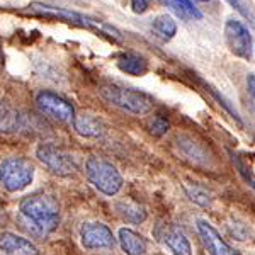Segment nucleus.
Listing matches in <instances>:
<instances>
[{"instance_id":"obj_1","label":"nucleus","mask_w":255,"mask_h":255,"mask_svg":"<svg viewBox=\"0 0 255 255\" xmlns=\"http://www.w3.org/2000/svg\"><path fill=\"white\" fill-rule=\"evenodd\" d=\"M19 216L32 235L44 238L51 235L60 225V203L46 192L26 196L19 203Z\"/></svg>"},{"instance_id":"obj_2","label":"nucleus","mask_w":255,"mask_h":255,"mask_svg":"<svg viewBox=\"0 0 255 255\" xmlns=\"http://www.w3.org/2000/svg\"><path fill=\"white\" fill-rule=\"evenodd\" d=\"M85 177L99 192L104 196H116L123 189V175L116 167L101 157H89L85 160Z\"/></svg>"},{"instance_id":"obj_3","label":"nucleus","mask_w":255,"mask_h":255,"mask_svg":"<svg viewBox=\"0 0 255 255\" xmlns=\"http://www.w3.org/2000/svg\"><path fill=\"white\" fill-rule=\"evenodd\" d=\"M99 96L114 108L129 114H138V116L150 113L151 108H153L151 99L145 94L138 92V90L118 87V85H106V87L99 90Z\"/></svg>"},{"instance_id":"obj_4","label":"nucleus","mask_w":255,"mask_h":255,"mask_svg":"<svg viewBox=\"0 0 255 255\" xmlns=\"http://www.w3.org/2000/svg\"><path fill=\"white\" fill-rule=\"evenodd\" d=\"M34 180V165L24 157H9L0 162V184L9 192H20Z\"/></svg>"},{"instance_id":"obj_5","label":"nucleus","mask_w":255,"mask_h":255,"mask_svg":"<svg viewBox=\"0 0 255 255\" xmlns=\"http://www.w3.org/2000/svg\"><path fill=\"white\" fill-rule=\"evenodd\" d=\"M34 155L48 170H51L56 175H73L79 170L77 158L73 155H70L68 151L51 145V143H41V145H38Z\"/></svg>"},{"instance_id":"obj_6","label":"nucleus","mask_w":255,"mask_h":255,"mask_svg":"<svg viewBox=\"0 0 255 255\" xmlns=\"http://www.w3.org/2000/svg\"><path fill=\"white\" fill-rule=\"evenodd\" d=\"M80 244L87 250H106L116 245V237L108 225L101 221H87L80 228Z\"/></svg>"},{"instance_id":"obj_7","label":"nucleus","mask_w":255,"mask_h":255,"mask_svg":"<svg viewBox=\"0 0 255 255\" xmlns=\"http://www.w3.org/2000/svg\"><path fill=\"white\" fill-rule=\"evenodd\" d=\"M36 104H38L39 111L46 116L56 119L61 123H72L75 118V109L70 104L67 99L60 97L58 94L48 92L43 90L36 96Z\"/></svg>"},{"instance_id":"obj_8","label":"nucleus","mask_w":255,"mask_h":255,"mask_svg":"<svg viewBox=\"0 0 255 255\" xmlns=\"http://www.w3.org/2000/svg\"><path fill=\"white\" fill-rule=\"evenodd\" d=\"M225 38L230 51L240 58L249 60L252 55V36L249 29L235 19H228L225 24Z\"/></svg>"},{"instance_id":"obj_9","label":"nucleus","mask_w":255,"mask_h":255,"mask_svg":"<svg viewBox=\"0 0 255 255\" xmlns=\"http://www.w3.org/2000/svg\"><path fill=\"white\" fill-rule=\"evenodd\" d=\"M155 237L172 255H192V247L187 237L179 226L172 223H158L155 228Z\"/></svg>"},{"instance_id":"obj_10","label":"nucleus","mask_w":255,"mask_h":255,"mask_svg":"<svg viewBox=\"0 0 255 255\" xmlns=\"http://www.w3.org/2000/svg\"><path fill=\"white\" fill-rule=\"evenodd\" d=\"M197 233H199L201 242H203L206 250L211 255H238L237 250L226 244L223 238L220 237V233L216 232L215 226L209 225L208 221H197Z\"/></svg>"},{"instance_id":"obj_11","label":"nucleus","mask_w":255,"mask_h":255,"mask_svg":"<svg viewBox=\"0 0 255 255\" xmlns=\"http://www.w3.org/2000/svg\"><path fill=\"white\" fill-rule=\"evenodd\" d=\"M0 250L7 255H38V247L12 232H0Z\"/></svg>"},{"instance_id":"obj_12","label":"nucleus","mask_w":255,"mask_h":255,"mask_svg":"<svg viewBox=\"0 0 255 255\" xmlns=\"http://www.w3.org/2000/svg\"><path fill=\"white\" fill-rule=\"evenodd\" d=\"M73 129L84 138H102L106 133V125L102 123V119H99L92 114H79L73 118L72 121Z\"/></svg>"},{"instance_id":"obj_13","label":"nucleus","mask_w":255,"mask_h":255,"mask_svg":"<svg viewBox=\"0 0 255 255\" xmlns=\"http://www.w3.org/2000/svg\"><path fill=\"white\" fill-rule=\"evenodd\" d=\"M31 10L36 12V14L41 15H53V17H60V19H67L73 24H79V26L84 27H92L94 22L89 17H84V15L77 14V12L67 10V9H58V7H51V5H44V3H31Z\"/></svg>"},{"instance_id":"obj_14","label":"nucleus","mask_w":255,"mask_h":255,"mask_svg":"<svg viewBox=\"0 0 255 255\" xmlns=\"http://www.w3.org/2000/svg\"><path fill=\"white\" fill-rule=\"evenodd\" d=\"M118 240L123 252L126 255H145L146 254V240L139 233L131 228H119Z\"/></svg>"},{"instance_id":"obj_15","label":"nucleus","mask_w":255,"mask_h":255,"mask_svg":"<svg viewBox=\"0 0 255 255\" xmlns=\"http://www.w3.org/2000/svg\"><path fill=\"white\" fill-rule=\"evenodd\" d=\"M22 116L9 101L0 97V133H15L20 128Z\"/></svg>"},{"instance_id":"obj_16","label":"nucleus","mask_w":255,"mask_h":255,"mask_svg":"<svg viewBox=\"0 0 255 255\" xmlns=\"http://www.w3.org/2000/svg\"><path fill=\"white\" fill-rule=\"evenodd\" d=\"M114 208H116L118 215L131 225H139L146 220L145 208L139 206L138 203H133V201H119Z\"/></svg>"},{"instance_id":"obj_17","label":"nucleus","mask_w":255,"mask_h":255,"mask_svg":"<svg viewBox=\"0 0 255 255\" xmlns=\"http://www.w3.org/2000/svg\"><path fill=\"white\" fill-rule=\"evenodd\" d=\"M118 67L121 72L129 73L134 77H141L148 72V63L143 56L134 55V53H126V55L119 56Z\"/></svg>"},{"instance_id":"obj_18","label":"nucleus","mask_w":255,"mask_h":255,"mask_svg":"<svg viewBox=\"0 0 255 255\" xmlns=\"http://www.w3.org/2000/svg\"><path fill=\"white\" fill-rule=\"evenodd\" d=\"M151 29H153L155 34L158 36L160 39L163 41H168L175 36L177 32V24L175 20L167 14H162L158 17H155L153 24H151Z\"/></svg>"},{"instance_id":"obj_19","label":"nucleus","mask_w":255,"mask_h":255,"mask_svg":"<svg viewBox=\"0 0 255 255\" xmlns=\"http://www.w3.org/2000/svg\"><path fill=\"white\" fill-rule=\"evenodd\" d=\"M177 145L182 148V158H189L191 160V163H194V165H201V162H206L208 157L206 153H204L203 150H201V146L197 145L196 141H192V139H186V138H177Z\"/></svg>"},{"instance_id":"obj_20","label":"nucleus","mask_w":255,"mask_h":255,"mask_svg":"<svg viewBox=\"0 0 255 255\" xmlns=\"http://www.w3.org/2000/svg\"><path fill=\"white\" fill-rule=\"evenodd\" d=\"M168 5L182 19H203V14L196 9L191 0H168Z\"/></svg>"},{"instance_id":"obj_21","label":"nucleus","mask_w":255,"mask_h":255,"mask_svg":"<svg viewBox=\"0 0 255 255\" xmlns=\"http://www.w3.org/2000/svg\"><path fill=\"white\" fill-rule=\"evenodd\" d=\"M187 196L191 197V201H194L196 204H199V206H209L211 204V197L206 191H203V189L199 187H187Z\"/></svg>"},{"instance_id":"obj_22","label":"nucleus","mask_w":255,"mask_h":255,"mask_svg":"<svg viewBox=\"0 0 255 255\" xmlns=\"http://www.w3.org/2000/svg\"><path fill=\"white\" fill-rule=\"evenodd\" d=\"M168 128H170L168 121L163 118H160V116L153 118L150 123V131H151V134H155V136H162V134H165L168 131Z\"/></svg>"},{"instance_id":"obj_23","label":"nucleus","mask_w":255,"mask_h":255,"mask_svg":"<svg viewBox=\"0 0 255 255\" xmlns=\"http://www.w3.org/2000/svg\"><path fill=\"white\" fill-rule=\"evenodd\" d=\"M131 7L134 14H143L148 9V0H131Z\"/></svg>"},{"instance_id":"obj_24","label":"nucleus","mask_w":255,"mask_h":255,"mask_svg":"<svg viewBox=\"0 0 255 255\" xmlns=\"http://www.w3.org/2000/svg\"><path fill=\"white\" fill-rule=\"evenodd\" d=\"M226 2H228L230 5L235 7V9L240 12L244 17H252V15H250V12L245 9V5H244V2H242V0H226Z\"/></svg>"},{"instance_id":"obj_25","label":"nucleus","mask_w":255,"mask_h":255,"mask_svg":"<svg viewBox=\"0 0 255 255\" xmlns=\"http://www.w3.org/2000/svg\"><path fill=\"white\" fill-rule=\"evenodd\" d=\"M247 87H249V94L254 101V106H255V75H249L247 79Z\"/></svg>"},{"instance_id":"obj_26","label":"nucleus","mask_w":255,"mask_h":255,"mask_svg":"<svg viewBox=\"0 0 255 255\" xmlns=\"http://www.w3.org/2000/svg\"><path fill=\"white\" fill-rule=\"evenodd\" d=\"M3 63V49H2V44H0V65Z\"/></svg>"},{"instance_id":"obj_27","label":"nucleus","mask_w":255,"mask_h":255,"mask_svg":"<svg viewBox=\"0 0 255 255\" xmlns=\"http://www.w3.org/2000/svg\"><path fill=\"white\" fill-rule=\"evenodd\" d=\"M194 2H208V0H194Z\"/></svg>"}]
</instances>
